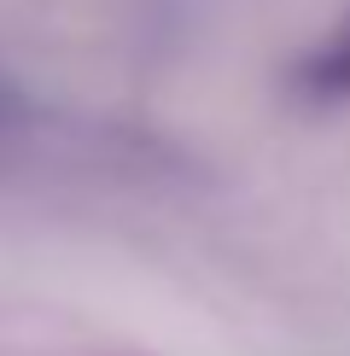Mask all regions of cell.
<instances>
[{
    "label": "cell",
    "mask_w": 350,
    "mask_h": 356,
    "mask_svg": "<svg viewBox=\"0 0 350 356\" xmlns=\"http://www.w3.org/2000/svg\"><path fill=\"white\" fill-rule=\"evenodd\" d=\"M310 82L321 88V94H350V24H344L339 35H333L327 47L315 53V65H310Z\"/></svg>",
    "instance_id": "obj_1"
}]
</instances>
